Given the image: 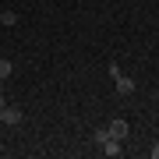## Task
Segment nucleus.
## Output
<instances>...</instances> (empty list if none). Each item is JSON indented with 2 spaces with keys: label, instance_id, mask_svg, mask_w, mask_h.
Here are the masks:
<instances>
[{
  "label": "nucleus",
  "instance_id": "7ed1b4c3",
  "mask_svg": "<svg viewBox=\"0 0 159 159\" xmlns=\"http://www.w3.org/2000/svg\"><path fill=\"white\" fill-rule=\"evenodd\" d=\"M106 131H110V138H117V142H124V138L131 134V127H127V120H120V117H113L106 124Z\"/></svg>",
  "mask_w": 159,
  "mask_h": 159
},
{
  "label": "nucleus",
  "instance_id": "1a4fd4ad",
  "mask_svg": "<svg viewBox=\"0 0 159 159\" xmlns=\"http://www.w3.org/2000/svg\"><path fill=\"white\" fill-rule=\"evenodd\" d=\"M4 106H7V99H4V92H0V110H4Z\"/></svg>",
  "mask_w": 159,
  "mask_h": 159
},
{
  "label": "nucleus",
  "instance_id": "20e7f679",
  "mask_svg": "<svg viewBox=\"0 0 159 159\" xmlns=\"http://www.w3.org/2000/svg\"><path fill=\"white\" fill-rule=\"evenodd\" d=\"M124 142H117V138H106V142L99 145V152L106 156V159H117V156H124V148H120Z\"/></svg>",
  "mask_w": 159,
  "mask_h": 159
},
{
  "label": "nucleus",
  "instance_id": "423d86ee",
  "mask_svg": "<svg viewBox=\"0 0 159 159\" xmlns=\"http://www.w3.org/2000/svg\"><path fill=\"white\" fill-rule=\"evenodd\" d=\"M0 21L11 29V25H18V14H14V11H0Z\"/></svg>",
  "mask_w": 159,
  "mask_h": 159
},
{
  "label": "nucleus",
  "instance_id": "39448f33",
  "mask_svg": "<svg viewBox=\"0 0 159 159\" xmlns=\"http://www.w3.org/2000/svg\"><path fill=\"white\" fill-rule=\"evenodd\" d=\"M106 138H110V131H106V127H96V131H92V142H96V145H102Z\"/></svg>",
  "mask_w": 159,
  "mask_h": 159
},
{
  "label": "nucleus",
  "instance_id": "6e6552de",
  "mask_svg": "<svg viewBox=\"0 0 159 159\" xmlns=\"http://www.w3.org/2000/svg\"><path fill=\"white\" fill-rule=\"evenodd\" d=\"M148 156H152V159H159V142H156L152 148H148Z\"/></svg>",
  "mask_w": 159,
  "mask_h": 159
},
{
  "label": "nucleus",
  "instance_id": "0eeeda50",
  "mask_svg": "<svg viewBox=\"0 0 159 159\" xmlns=\"http://www.w3.org/2000/svg\"><path fill=\"white\" fill-rule=\"evenodd\" d=\"M11 71H14V64H11V60H0V81L11 78Z\"/></svg>",
  "mask_w": 159,
  "mask_h": 159
},
{
  "label": "nucleus",
  "instance_id": "f257e3e1",
  "mask_svg": "<svg viewBox=\"0 0 159 159\" xmlns=\"http://www.w3.org/2000/svg\"><path fill=\"white\" fill-rule=\"evenodd\" d=\"M110 78H113V89H117V96H131V92H134V78L120 74V67H117V64H110Z\"/></svg>",
  "mask_w": 159,
  "mask_h": 159
},
{
  "label": "nucleus",
  "instance_id": "f03ea898",
  "mask_svg": "<svg viewBox=\"0 0 159 159\" xmlns=\"http://www.w3.org/2000/svg\"><path fill=\"white\" fill-rule=\"evenodd\" d=\"M21 120H25V113H21L18 106H4V110H0V124H7V127H18Z\"/></svg>",
  "mask_w": 159,
  "mask_h": 159
}]
</instances>
